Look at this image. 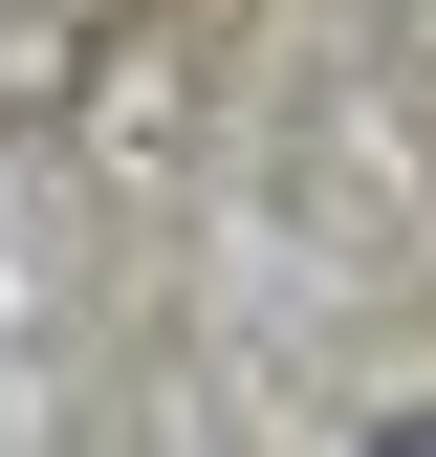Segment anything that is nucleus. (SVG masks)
<instances>
[{"label": "nucleus", "mask_w": 436, "mask_h": 457, "mask_svg": "<svg viewBox=\"0 0 436 457\" xmlns=\"http://www.w3.org/2000/svg\"><path fill=\"white\" fill-rule=\"evenodd\" d=\"M393 457H436V436H393Z\"/></svg>", "instance_id": "obj_1"}]
</instances>
